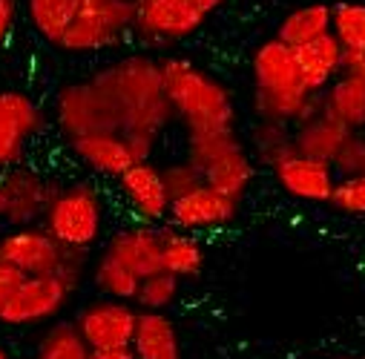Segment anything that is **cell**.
Returning a JSON list of instances; mask_svg holds the SVG:
<instances>
[{
    "mask_svg": "<svg viewBox=\"0 0 365 359\" xmlns=\"http://www.w3.org/2000/svg\"><path fill=\"white\" fill-rule=\"evenodd\" d=\"M93 86L101 89L104 98L118 115V132L130 144L135 161H150L161 132L173 121L170 101L161 86L158 61L147 55H127L93 78Z\"/></svg>",
    "mask_w": 365,
    "mask_h": 359,
    "instance_id": "6da1fadb",
    "label": "cell"
},
{
    "mask_svg": "<svg viewBox=\"0 0 365 359\" xmlns=\"http://www.w3.org/2000/svg\"><path fill=\"white\" fill-rule=\"evenodd\" d=\"M253 72V113L259 121L294 127L322 107V95L311 93L297 66L294 49L279 38L264 41L250 61Z\"/></svg>",
    "mask_w": 365,
    "mask_h": 359,
    "instance_id": "7a4b0ae2",
    "label": "cell"
},
{
    "mask_svg": "<svg viewBox=\"0 0 365 359\" xmlns=\"http://www.w3.org/2000/svg\"><path fill=\"white\" fill-rule=\"evenodd\" d=\"M161 86L170 101L173 118L185 124L187 135L236 130V104L230 89L199 63L187 58H161Z\"/></svg>",
    "mask_w": 365,
    "mask_h": 359,
    "instance_id": "3957f363",
    "label": "cell"
},
{
    "mask_svg": "<svg viewBox=\"0 0 365 359\" xmlns=\"http://www.w3.org/2000/svg\"><path fill=\"white\" fill-rule=\"evenodd\" d=\"M0 261L18 267L24 276H61L75 288L89 274V250L63 247L41 224L0 233Z\"/></svg>",
    "mask_w": 365,
    "mask_h": 359,
    "instance_id": "277c9868",
    "label": "cell"
},
{
    "mask_svg": "<svg viewBox=\"0 0 365 359\" xmlns=\"http://www.w3.org/2000/svg\"><path fill=\"white\" fill-rule=\"evenodd\" d=\"M187 161L199 170L202 184L242 204L253 184V158L236 130L187 135Z\"/></svg>",
    "mask_w": 365,
    "mask_h": 359,
    "instance_id": "5b68a950",
    "label": "cell"
},
{
    "mask_svg": "<svg viewBox=\"0 0 365 359\" xmlns=\"http://www.w3.org/2000/svg\"><path fill=\"white\" fill-rule=\"evenodd\" d=\"M104 222H107L104 193L89 182H69L55 187L43 210L41 227L63 247L93 250L104 236Z\"/></svg>",
    "mask_w": 365,
    "mask_h": 359,
    "instance_id": "8992f818",
    "label": "cell"
},
{
    "mask_svg": "<svg viewBox=\"0 0 365 359\" xmlns=\"http://www.w3.org/2000/svg\"><path fill=\"white\" fill-rule=\"evenodd\" d=\"M135 21V0H75V18L58 41L69 55H96L118 46Z\"/></svg>",
    "mask_w": 365,
    "mask_h": 359,
    "instance_id": "52a82bcc",
    "label": "cell"
},
{
    "mask_svg": "<svg viewBox=\"0 0 365 359\" xmlns=\"http://www.w3.org/2000/svg\"><path fill=\"white\" fill-rule=\"evenodd\" d=\"M55 124L66 141L93 132H118V115L93 80H75L58 89Z\"/></svg>",
    "mask_w": 365,
    "mask_h": 359,
    "instance_id": "ba28073f",
    "label": "cell"
},
{
    "mask_svg": "<svg viewBox=\"0 0 365 359\" xmlns=\"http://www.w3.org/2000/svg\"><path fill=\"white\" fill-rule=\"evenodd\" d=\"M75 293L78 288L61 276H24L9 305L0 311V325L35 328L43 322H55Z\"/></svg>",
    "mask_w": 365,
    "mask_h": 359,
    "instance_id": "9c48e42d",
    "label": "cell"
},
{
    "mask_svg": "<svg viewBox=\"0 0 365 359\" xmlns=\"http://www.w3.org/2000/svg\"><path fill=\"white\" fill-rule=\"evenodd\" d=\"M43 130L46 115L35 98L18 89H0V172L21 164Z\"/></svg>",
    "mask_w": 365,
    "mask_h": 359,
    "instance_id": "30bf717a",
    "label": "cell"
},
{
    "mask_svg": "<svg viewBox=\"0 0 365 359\" xmlns=\"http://www.w3.org/2000/svg\"><path fill=\"white\" fill-rule=\"evenodd\" d=\"M205 18L190 0H135L133 35L150 43L185 41L205 26Z\"/></svg>",
    "mask_w": 365,
    "mask_h": 359,
    "instance_id": "8fae6325",
    "label": "cell"
},
{
    "mask_svg": "<svg viewBox=\"0 0 365 359\" xmlns=\"http://www.w3.org/2000/svg\"><path fill=\"white\" fill-rule=\"evenodd\" d=\"M135 316H138V308L133 302H118V299L101 296V299L86 302L78 311L75 328L81 331L89 350L130 348L133 331H135Z\"/></svg>",
    "mask_w": 365,
    "mask_h": 359,
    "instance_id": "7c38bea8",
    "label": "cell"
},
{
    "mask_svg": "<svg viewBox=\"0 0 365 359\" xmlns=\"http://www.w3.org/2000/svg\"><path fill=\"white\" fill-rule=\"evenodd\" d=\"M0 187H4V224L6 227H29L43 219V210L58 187V182L46 178L35 167L15 164L0 172Z\"/></svg>",
    "mask_w": 365,
    "mask_h": 359,
    "instance_id": "4fadbf2b",
    "label": "cell"
},
{
    "mask_svg": "<svg viewBox=\"0 0 365 359\" xmlns=\"http://www.w3.org/2000/svg\"><path fill=\"white\" fill-rule=\"evenodd\" d=\"M115 182V193L130 210V216L141 224H158L170 213V196L161 182V167L153 161L130 164Z\"/></svg>",
    "mask_w": 365,
    "mask_h": 359,
    "instance_id": "5bb4252c",
    "label": "cell"
},
{
    "mask_svg": "<svg viewBox=\"0 0 365 359\" xmlns=\"http://www.w3.org/2000/svg\"><path fill=\"white\" fill-rule=\"evenodd\" d=\"M270 172L277 178V184L297 202L308 204H328L334 184H336V172L328 161H317L308 155H299L291 150L288 155L277 158L270 164Z\"/></svg>",
    "mask_w": 365,
    "mask_h": 359,
    "instance_id": "9a60e30c",
    "label": "cell"
},
{
    "mask_svg": "<svg viewBox=\"0 0 365 359\" xmlns=\"http://www.w3.org/2000/svg\"><path fill=\"white\" fill-rule=\"evenodd\" d=\"M239 207L242 204H236L227 196H222V193H216V190H210V187L202 184L193 193L170 202L167 222L175 230H181V233H193L196 236V233L227 227L239 216Z\"/></svg>",
    "mask_w": 365,
    "mask_h": 359,
    "instance_id": "2e32d148",
    "label": "cell"
},
{
    "mask_svg": "<svg viewBox=\"0 0 365 359\" xmlns=\"http://www.w3.org/2000/svg\"><path fill=\"white\" fill-rule=\"evenodd\" d=\"M104 253H110L113 259H118L127 271H133L138 279L153 276L161 267V253H164V227L158 224H130L118 233L110 236Z\"/></svg>",
    "mask_w": 365,
    "mask_h": 359,
    "instance_id": "e0dca14e",
    "label": "cell"
},
{
    "mask_svg": "<svg viewBox=\"0 0 365 359\" xmlns=\"http://www.w3.org/2000/svg\"><path fill=\"white\" fill-rule=\"evenodd\" d=\"M69 152L86 167L104 178H118L130 164H135V155L130 144L121 138V132H93L69 138Z\"/></svg>",
    "mask_w": 365,
    "mask_h": 359,
    "instance_id": "ac0fdd59",
    "label": "cell"
},
{
    "mask_svg": "<svg viewBox=\"0 0 365 359\" xmlns=\"http://www.w3.org/2000/svg\"><path fill=\"white\" fill-rule=\"evenodd\" d=\"M130 348L135 359H181L175 322L164 311H138Z\"/></svg>",
    "mask_w": 365,
    "mask_h": 359,
    "instance_id": "d6986e66",
    "label": "cell"
},
{
    "mask_svg": "<svg viewBox=\"0 0 365 359\" xmlns=\"http://www.w3.org/2000/svg\"><path fill=\"white\" fill-rule=\"evenodd\" d=\"M351 130H345L334 115H328L322 107L308 115L305 121L294 124L291 127V144L299 155H308V158H317V161H328L334 158V152L339 150L342 138L348 135Z\"/></svg>",
    "mask_w": 365,
    "mask_h": 359,
    "instance_id": "ffe728a7",
    "label": "cell"
},
{
    "mask_svg": "<svg viewBox=\"0 0 365 359\" xmlns=\"http://www.w3.org/2000/svg\"><path fill=\"white\" fill-rule=\"evenodd\" d=\"M342 52L345 49L339 46V41L331 32L294 49L297 66H299L302 80L311 93H322V89L342 72Z\"/></svg>",
    "mask_w": 365,
    "mask_h": 359,
    "instance_id": "44dd1931",
    "label": "cell"
},
{
    "mask_svg": "<svg viewBox=\"0 0 365 359\" xmlns=\"http://www.w3.org/2000/svg\"><path fill=\"white\" fill-rule=\"evenodd\" d=\"M319 95H322V110L334 115L345 130L365 132V80L339 72Z\"/></svg>",
    "mask_w": 365,
    "mask_h": 359,
    "instance_id": "7402d4cb",
    "label": "cell"
},
{
    "mask_svg": "<svg viewBox=\"0 0 365 359\" xmlns=\"http://www.w3.org/2000/svg\"><path fill=\"white\" fill-rule=\"evenodd\" d=\"M205 247L193 233H181V230H164V253H161V267L167 274L185 279H199L205 271Z\"/></svg>",
    "mask_w": 365,
    "mask_h": 359,
    "instance_id": "603a6c76",
    "label": "cell"
},
{
    "mask_svg": "<svg viewBox=\"0 0 365 359\" xmlns=\"http://www.w3.org/2000/svg\"><path fill=\"white\" fill-rule=\"evenodd\" d=\"M331 32V6L328 4H308V6H299L294 9L291 15L282 18L279 29H277V38L297 49L302 43H311L322 35Z\"/></svg>",
    "mask_w": 365,
    "mask_h": 359,
    "instance_id": "cb8c5ba5",
    "label": "cell"
},
{
    "mask_svg": "<svg viewBox=\"0 0 365 359\" xmlns=\"http://www.w3.org/2000/svg\"><path fill=\"white\" fill-rule=\"evenodd\" d=\"M89 279H93L96 291L107 299H118V302H133L135 291H138V276L133 271L113 259L110 253H101L96 261H89Z\"/></svg>",
    "mask_w": 365,
    "mask_h": 359,
    "instance_id": "d4e9b609",
    "label": "cell"
},
{
    "mask_svg": "<svg viewBox=\"0 0 365 359\" xmlns=\"http://www.w3.org/2000/svg\"><path fill=\"white\" fill-rule=\"evenodd\" d=\"M89 345L83 342L75 322H49V328L41 333L35 359H89Z\"/></svg>",
    "mask_w": 365,
    "mask_h": 359,
    "instance_id": "484cf974",
    "label": "cell"
},
{
    "mask_svg": "<svg viewBox=\"0 0 365 359\" xmlns=\"http://www.w3.org/2000/svg\"><path fill=\"white\" fill-rule=\"evenodd\" d=\"M26 15L32 29L49 46H58L61 35L75 18V0H26Z\"/></svg>",
    "mask_w": 365,
    "mask_h": 359,
    "instance_id": "4316f807",
    "label": "cell"
},
{
    "mask_svg": "<svg viewBox=\"0 0 365 359\" xmlns=\"http://www.w3.org/2000/svg\"><path fill=\"white\" fill-rule=\"evenodd\" d=\"M331 35L345 52H365V4L339 0L331 6Z\"/></svg>",
    "mask_w": 365,
    "mask_h": 359,
    "instance_id": "83f0119b",
    "label": "cell"
},
{
    "mask_svg": "<svg viewBox=\"0 0 365 359\" xmlns=\"http://www.w3.org/2000/svg\"><path fill=\"white\" fill-rule=\"evenodd\" d=\"M178 293H181V279L173 276V274H167V271H158V274L144 276L138 282V291H135L133 305L138 311H164L167 313L175 305Z\"/></svg>",
    "mask_w": 365,
    "mask_h": 359,
    "instance_id": "f1b7e54d",
    "label": "cell"
},
{
    "mask_svg": "<svg viewBox=\"0 0 365 359\" xmlns=\"http://www.w3.org/2000/svg\"><path fill=\"white\" fill-rule=\"evenodd\" d=\"M250 138H253L256 155H259L267 167L277 161V158H282V155H288V152L294 150V144H291V127L277 124V121H256Z\"/></svg>",
    "mask_w": 365,
    "mask_h": 359,
    "instance_id": "f546056e",
    "label": "cell"
},
{
    "mask_svg": "<svg viewBox=\"0 0 365 359\" xmlns=\"http://www.w3.org/2000/svg\"><path fill=\"white\" fill-rule=\"evenodd\" d=\"M328 204L345 216H365V172L336 178Z\"/></svg>",
    "mask_w": 365,
    "mask_h": 359,
    "instance_id": "4dcf8cb0",
    "label": "cell"
},
{
    "mask_svg": "<svg viewBox=\"0 0 365 359\" xmlns=\"http://www.w3.org/2000/svg\"><path fill=\"white\" fill-rule=\"evenodd\" d=\"M161 182L173 202V199H181V196L193 193L196 187H202V175L187 158H178V161H170L161 167Z\"/></svg>",
    "mask_w": 365,
    "mask_h": 359,
    "instance_id": "1f68e13d",
    "label": "cell"
},
{
    "mask_svg": "<svg viewBox=\"0 0 365 359\" xmlns=\"http://www.w3.org/2000/svg\"><path fill=\"white\" fill-rule=\"evenodd\" d=\"M331 167L336 178L342 175H356L365 167V132H348L339 144V150L331 158Z\"/></svg>",
    "mask_w": 365,
    "mask_h": 359,
    "instance_id": "d6a6232c",
    "label": "cell"
},
{
    "mask_svg": "<svg viewBox=\"0 0 365 359\" xmlns=\"http://www.w3.org/2000/svg\"><path fill=\"white\" fill-rule=\"evenodd\" d=\"M21 282H24V274L18 271V267L0 261V311L9 305V299L15 296V291L21 288Z\"/></svg>",
    "mask_w": 365,
    "mask_h": 359,
    "instance_id": "836d02e7",
    "label": "cell"
},
{
    "mask_svg": "<svg viewBox=\"0 0 365 359\" xmlns=\"http://www.w3.org/2000/svg\"><path fill=\"white\" fill-rule=\"evenodd\" d=\"M15 24H18V0H0V52L9 46Z\"/></svg>",
    "mask_w": 365,
    "mask_h": 359,
    "instance_id": "e575fe53",
    "label": "cell"
},
{
    "mask_svg": "<svg viewBox=\"0 0 365 359\" xmlns=\"http://www.w3.org/2000/svg\"><path fill=\"white\" fill-rule=\"evenodd\" d=\"M342 72L365 80V52H342Z\"/></svg>",
    "mask_w": 365,
    "mask_h": 359,
    "instance_id": "d590c367",
    "label": "cell"
},
{
    "mask_svg": "<svg viewBox=\"0 0 365 359\" xmlns=\"http://www.w3.org/2000/svg\"><path fill=\"white\" fill-rule=\"evenodd\" d=\"M89 359H135L133 348H113V350H93Z\"/></svg>",
    "mask_w": 365,
    "mask_h": 359,
    "instance_id": "8d00e7d4",
    "label": "cell"
},
{
    "mask_svg": "<svg viewBox=\"0 0 365 359\" xmlns=\"http://www.w3.org/2000/svg\"><path fill=\"white\" fill-rule=\"evenodd\" d=\"M190 4L199 9V12H205V15H210V12H216V9H222L227 0H190Z\"/></svg>",
    "mask_w": 365,
    "mask_h": 359,
    "instance_id": "74e56055",
    "label": "cell"
},
{
    "mask_svg": "<svg viewBox=\"0 0 365 359\" xmlns=\"http://www.w3.org/2000/svg\"><path fill=\"white\" fill-rule=\"evenodd\" d=\"M4 213H6V202H4V187H0V224H4Z\"/></svg>",
    "mask_w": 365,
    "mask_h": 359,
    "instance_id": "f35d334b",
    "label": "cell"
},
{
    "mask_svg": "<svg viewBox=\"0 0 365 359\" xmlns=\"http://www.w3.org/2000/svg\"><path fill=\"white\" fill-rule=\"evenodd\" d=\"M0 359H12V356H9V350H6V345H4V342H0Z\"/></svg>",
    "mask_w": 365,
    "mask_h": 359,
    "instance_id": "ab89813d",
    "label": "cell"
},
{
    "mask_svg": "<svg viewBox=\"0 0 365 359\" xmlns=\"http://www.w3.org/2000/svg\"><path fill=\"white\" fill-rule=\"evenodd\" d=\"M362 172H365V167H362Z\"/></svg>",
    "mask_w": 365,
    "mask_h": 359,
    "instance_id": "60d3db41",
    "label": "cell"
}]
</instances>
